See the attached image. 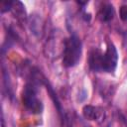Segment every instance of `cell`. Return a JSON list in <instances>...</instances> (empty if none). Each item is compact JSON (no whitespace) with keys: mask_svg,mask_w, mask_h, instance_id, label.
Listing matches in <instances>:
<instances>
[{"mask_svg":"<svg viewBox=\"0 0 127 127\" xmlns=\"http://www.w3.org/2000/svg\"><path fill=\"white\" fill-rule=\"evenodd\" d=\"M118 53L115 46L109 42L105 53L100 50H93L89 55V66L94 71L113 72L117 66Z\"/></svg>","mask_w":127,"mask_h":127,"instance_id":"cell-1","label":"cell"},{"mask_svg":"<svg viewBox=\"0 0 127 127\" xmlns=\"http://www.w3.org/2000/svg\"><path fill=\"white\" fill-rule=\"evenodd\" d=\"M82 45L80 39L76 35H70L64 42L63 49V64L66 67L76 65L81 58Z\"/></svg>","mask_w":127,"mask_h":127,"instance_id":"cell-2","label":"cell"},{"mask_svg":"<svg viewBox=\"0 0 127 127\" xmlns=\"http://www.w3.org/2000/svg\"><path fill=\"white\" fill-rule=\"evenodd\" d=\"M22 101L24 106L32 113L39 114L43 111V103L38 98L37 90L34 85L27 84L22 93Z\"/></svg>","mask_w":127,"mask_h":127,"instance_id":"cell-3","label":"cell"},{"mask_svg":"<svg viewBox=\"0 0 127 127\" xmlns=\"http://www.w3.org/2000/svg\"><path fill=\"white\" fill-rule=\"evenodd\" d=\"M82 114L87 120H95V121H101L105 116L104 110L102 108L93 105H85L82 108Z\"/></svg>","mask_w":127,"mask_h":127,"instance_id":"cell-4","label":"cell"},{"mask_svg":"<svg viewBox=\"0 0 127 127\" xmlns=\"http://www.w3.org/2000/svg\"><path fill=\"white\" fill-rule=\"evenodd\" d=\"M97 15L101 22H109L114 17V8L110 3H105L100 7Z\"/></svg>","mask_w":127,"mask_h":127,"instance_id":"cell-5","label":"cell"},{"mask_svg":"<svg viewBox=\"0 0 127 127\" xmlns=\"http://www.w3.org/2000/svg\"><path fill=\"white\" fill-rule=\"evenodd\" d=\"M108 127H127V126L123 118H117L116 120H113L112 122H110Z\"/></svg>","mask_w":127,"mask_h":127,"instance_id":"cell-6","label":"cell"},{"mask_svg":"<svg viewBox=\"0 0 127 127\" xmlns=\"http://www.w3.org/2000/svg\"><path fill=\"white\" fill-rule=\"evenodd\" d=\"M120 19L124 22H127V5H122L119 9Z\"/></svg>","mask_w":127,"mask_h":127,"instance_id":"cell-7","label":"cell"},{"mask_svg":"<svg viewBox=\"0 0 127 127\" xmlns=\"http://www.w3.org/2000/svg\"><path fill=\"white\" fill-rule=\"evenodd\" d=\"M12 5H13V2H12V1H2L1 4H0L1 12L4 13V12L10 10V9L12 8Z\"/></svg>","mask_w":127,"mask_h":127,"instance_id":"cell-8","label":"cell"}]
</instances>
